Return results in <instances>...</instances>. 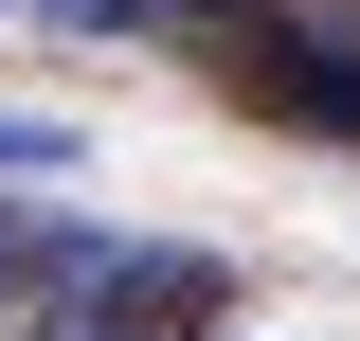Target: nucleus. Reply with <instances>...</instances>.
I'll use <instances>...</instances> for the list:
<instances>
[{"instance_id":"f257e3e1","label":"nucleus","mask_w":360,"mask_h":341,"mask_svg":"<svg viewBox=\"0 0 360 341\" xmlns=\"http://www.w3.org/2000/svg\"><path fill=\"white\" fill-rule=\"evenodd\" d=\"M252 90H270V108H307V126H342V144H360V54H342V36H307V18H270V36H252Z\"/></svg>"},{"instance_id":"f03ea898","label":"nucleus","mask_w":360,"mask_h":341,"mask_svg":"<svg viewBox=\"0 0 360 341\" xmlns=\"http://www.w3.org/2000/svg\"><path fill=\"white\" fill-rule=\"evenodd\" d=\"M54 162H90V144L54 126V108H0V180H54Z\"/></svg>"},{"instance_id":"7ed1b4c3","label":"nucleus","mask_w":360,"mask_h":341,"mask_svg":"<svg viewBox=\"0 0 360 341\" xmlns=\"http://www.w3.org/2000/svg\"><path fill=\"white\" fill-rule=\"evenodd\" d=\"M54 36H162V0H37Z\"/></svg>"}]
</instances>
